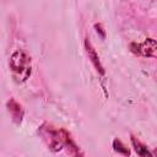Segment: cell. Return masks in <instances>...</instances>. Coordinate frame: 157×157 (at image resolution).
I'll return each mask as SVG.
<instances>
[{
  "instance_id": "1",
  "label": "cell",
  "mask_w": 157,
  "mask_h": 157,
  "mask_svg": "<svg viewBox=\"0 0 157 157\" xmlns=\"http://www.w3.org/2000/svg\"><path fill=\"white\" fill-rule=\"evenodd\" d=\"M38 134L42 136V139L45 141L47 146L52 151L58 152L63 147H67V148L70 147V148L75 150L77 152V155H80L77 146L74 144V141L70 139L69 134L65 130H56V129H53L52 126H49L47 124H43L39 128Z\"/></svg>"
},
{
  "instance_id": "2",
  "label": "cell",
  "mask_w": 157,
  "mask_h": 157,
  "mask_svg": "<svg viewBox=\"0 0 157 157\" xmlns=\"http://www.w3.org/2000/svg\"><path fill=\"white\" fill-rule=\"evenodd\" d=\"M9 66L12 77L18 83L27 81L32 74L31 58L23 50H16L11 54L9 60Z\"/></svg>"
},
{
  "instance_id": "3",
  "label": "cell",
  "mask_w": 157,
  "mask_h": 157,
  "mask_svg": "<svg viewBox=\"0 0 157 157\" xmlns=\"http://www.w3.org/2000/svg\"><path fill=\"white\" fill-rule=\"evenodd\" d=\"M131 52L136 55L145 58H155L156 56V40L152 38H147L142 43H131Z\"/></svg>"
},
{
  "instance_id": "4",
  "label": "cell",
  "mask_w": 157,
  "mask_h": 157,
  "mask_svg": "<svg viewBox=\"0 0 157 157\" xmlns=\"http://www.w3.org/2000/svg\"><path fill=\"white\" fill-rule=\"evenodd\" d=\"M6 107H7V110L12 118V120L16 123V124H20L22 121V118H23V108L21 107V104L18 102H16V99L13 98H10L6 103Z\"/></svg>"
},
{
  "instance_id": "5",
  "label": "cell",
  "mask_w": 157,
  "mask_h": 157,
  "mask_svg": "<svg viewBox=\"0 0 157 157\" xmlns=\"http://www.w3.org/2000/svg\"><path fill=\"white\" fill-rule=\"evenodd\" d=\"M85 47H86V52H87L88 58H90L91 63L93 64V66L97 69V71H98L101 75H104V69H103V66H102V64H101L99 56H98L97 52L94 50V48L92 47V44H91V42L88 40V38H86V40H85Z\"/></svg>"
},
{
  "instance_id": "6",
  "label": "cell",
  "mask_w": 157,
  "mask_h": 157,
  "mask_svg": "<svg viewBox=\"0 0 157 157\" xmlns=\"http://www.w3.org/2000/svg\"><path fill=\"white\" fill-rule=\"evenodd\" d=\"M131 144H132V146H134V148H135V151H136V153L139 156H151L152 155L148 151L147 146L144 145L142 142H140L135 136H131Z\"/></svg>"
},
{
  "instance_id": "7",
  "label": "cell",
  "mask_w": 157,
  "mask_h": 157,
  "mask_svg": "<svg viewBox=\"0 0 157 157\" xmlns=\"http://www.w3.org/2000/svg\"><path fill=\"white\" fill-rule=\"evenodd\" d=\"M113 148L118 153H121V155H125V156H129L130 155V151L128 150V147H125V145L120 140H118V139H114L113 140Z\"/></svg>"
}]
</instances>
